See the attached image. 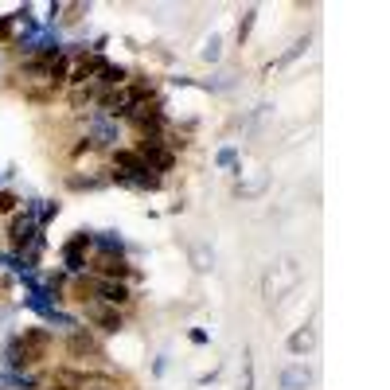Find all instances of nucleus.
I'll list each match as a JSON object with an SVG mask.
<instances>
[{"mask_svg":"<svg viewBox=\"0 0 390 390\" xmlns=\"http://www.w3.org/2000/svg\"><path fill=\"white\" fill-rule=\"evenodd\" d=\"M90 250L94 254H125V238L106 230V235H90Z\"/></svg>","mask_w":390,"mask_h":390,"instance_id":"obj_12","label":"nucleus"},{"mask_svg":"<svg viewBox=\"0 0 390 390\" xmlns=\"http://www.w3.org/2000/svg\"><path fill=\"white\" fill-rule=\"evenodd\" d=\"M86 270H94V277H106V281H129L133 277V265L125 262V254H94L86 262Z\"/></svg>","mask_w":390,"mask_h":390,"instance_id":"obj_4","label":"nucleus"},{"mask_svg":"<svg viewBox=\"0 0 390 390\" xmlns=\"http://www.w3.org/2000/svg\"><path fill=\"white\" fill-rule=\"evenodd\" d=\"M66 184H71V188H78V192H82V188H102L106 180H102V176H71Z\"/></svg>","mask_w":390,"mask_h":390,"instance_id":"obj_19","label":"nucleus"},{"mask_svg":"<svg viewBox=\"0 0 390 390\" xmlns=\"http://www.w3.org/2000/svg\"><path fill=\"white\" fill-rule=\"evenodd\" d=\"M86 320H90V324H94L98 332H106V336H118V332L125 328V317H121V309H110V304H98V301L86 304Z\"/></svg>","mask_w":390,"mask_h":390,"instance_id":"obj_7","label":"nucleus"},{"mask_svg":"<svg viewBox=\"0 0 390 390\" xmlns=\"http://www.w3.org/2000/svg\"><path fill=\"white\" fill-rule=\"evenodd\" d=\"M301 51H304V39H301V43H293V47H289V51L281 55L277 63H270V71H273V66H285V63H293V59H297V55H301Z\"/></svg>","mask_w":390,"mask_h":390,"instance_id":"obj_20","label":"nucleus"},{"mask_svg":"<svg viewBox=\"0 0 390 390\" xmlns=\"http://www.w3.org/2000/svg\"><path fill=\"white\" fill-rule=\"evenodd\" d=\"M254 24H258V8H246V12H242V24H238V43H246V39H250Z\"/></svg>","mask_w":390,"mask_h":390,"instance_id":"obj_16","label":"nucleus"},{"mask_svg":"<svg viewBox=\"0 0 390 390\" xmlns=\"http://www.w3.org/2000/svg\"><path fill=\"white\" fill-rule=\"evenodd\" d=\"M102 71H106V55L102 51H90V55H82L78 63H71V78H66V82H71L74 90L90 86V82H94Z\"/></svg>","mask_w":390,"mask_h":390,"instance_id":"obj_8","label":"nucleus"},{"mask_svg":"<svg viewBox=\"0 0 390 390\" xmlns=\"http://www.w3.org/2000/svg\"><path fill=\"white\" fill-rule=\"evenodd\" d=\"M86 137L94 140V145H106V148H113V145H118V121H113V118H106V113H98V110H94V118H86Z\"/></svg>","mask_w":390,"mask_h":390,"instance_id":"obj_9","label":"nucleus"},{"mask_svg":"<svg viewBox=\"0 0 390 390\" xmlns=\"http://www.w3.org/2000/svg\"><path fill=\"white\" fill-rule=\"evenodd\" d=\"M94 383V375L90 371H74V367H59L51 375V390H86Z\"/></svg>","mask_w":390,"mask_h":390,"instance_id":"obj_10","label":"nucleus"},{"mask_svg":"<svg viewBox=\"0 0 390 390\" xmlns=\"http://www.w3.org/2000/svg\"><path fill=\"white\" fill-rule=\"evenodd\" d=\"M312 344H317V336H312V328H297L293 336H289V351H293V355H304V351H312Z\"/></svg>","mask_w":390,"mask_h":390,"instance_id":"obj_14","label":"nucleus"},{"mask_svg":"<svg viewBox=\"0 0 390 390\" xmlns=\"http://www.w3.org/2000/svg\"><path fill=\"white\" fill-rule=\"evenodd\" d=\"M39 222H36V211L31 207H24V211L12 215V222H8V246H12V254H24L28 246L39 242Z\"/></svg>","mask_w":390,"mask_h":390,"instance_id":"obj_3","label":"nucleus"},{"mask_svg":"<svg viewBox=\"0 0 390 390\" xmlns=\"http://www.w3.org/2000/svg\"><path fill=\"white\" fill-rule=\"evenodd\" d=\"M199 55H203L207 63H219V55H222V39H219V36H211V39L203 43V51H199Z\"/></svg>","mask_w":390,"mask_h":390,"instance_id":"obj_18","label":"nucleus"},{"mask_svg":"<svg viewBox=\"0 0 390 390\" xmlns=\"http://www.w3.org/2000/svg\"><path fill=\"white\" fill-rule=\"evenodd\" d=\"M66 355H71V359H106L102 347H98V339L90 336L82 324L66 332Z\"/></svg>","mask_w":390,"mask_h":390,"instance_id":"obj_6","label":"nucleus"},{"mask_svg":"<svg viewBox=\"0 0 390 390\" xmlns=\"http://www.w3.org/2000/svg\"><path fill=\"white\" fill-rule=\"evenodd\" d=\"M74 293H78V301H98V304H110V309H125V304H133V289L125 285V281L86 277V273L74 277Z\"/></svg>","mask_w":390,"mask_h":390,"instance_id":"obj_2","label":"nucleus"},{"mask_svg":"<svg viewBox=\"0 0 390 390\" xmlns=\"http://www.w3.org/2000/svg\"><path fill=\"white\" fill-rule=\"evenodd\" d=\"M188 258H192L195 273H211L215 270V254H211V246H203V242H195L192 250H188Z\"/></svg>","mask_w":390,"mask_h":390,"instance_id":"obj_13","label":"nucleus"},{"mask_svg":"<svg viewBox=\"0 0 390 390\" xmlns=\"http://www.w3.org/2000/svg\"><path fill=\"white\" fill-rule=\"evenodd\" d=\"M4 386H12V390H36V379H31L28 371H4Z\"/></svg>","mask_w":390,"mask_h":390,"instance_id":"obj_15","label":"nucleus"},{"mask_svg":"<svg viewBox=\"0 0 390 390\" xmlns=\"http://www.w3.org/2000/svg\"><path fill=\"white\" fill-rule=\"evenodd\" d=\"M86 254H90V230H78V235L63 246V273L78 277V273L86 270Z\"/></svg>","mask_w":390,"mask_h":390,"instance_id":"obj_5","label":"nucleus"},{"mask_svg":"<svg viewBox=\"0 0 390 390\" xmlns=\"http://www.w3.org/2000/svg\"><path fill=\"white\" fill-rule=\"evenodd\" d=\"M86 390H110V386H106V383H90Z\"/></svg>","mask_w":390,"mask_h":390,"instance_id":"obj_22","label":"nucleus"},{"mask_svg":"<svg viewBox=\"0 0 390 390\" xmlns=\"http://www.w3.org/2000/svg\"><path fill=\"white\" fill-rule=\"evenodd\" d=\"M219 164H222V168H230V164H235V148H222V153H219Z\"/></svg>","mask_w":390,"mask_h":390,"instance_id":"obj_21","label":"nucleus"},{"mask_svg":"<svg viewBox=\"0 0 390 390\" xmlns=\"http://www.w3.org/2000/svg\"><path fill=\"white\" fill-rule=\"evenodd\" d=\"M277 386H281V390H309V386H312V371L304 367V363H289V367L281 371Z\"/></svg>","mask_w":390,"mask_h":390,"instance_id":"obj_11","label":"nucleus"},{"mask_svg":"<svg viewBox=\"0 0 390 390\" xmlns=\"http://www.w3.org/2000/svg\"><path fill=\"white\" fill-rule=\"evenodd\" d=\"M51 355V332L47 328H24L20 336L8 339L4 347V367L8 371H28Z\"/></svg>","mask_w":390,"mask_h":390,"instance_id":"obj_1","label":"nucleus"},{"mask_svg":"<svg viewBox=\"0 0 390 390\" xmlns=\"http://www.w3.org/2000/svg\"><path fill=\"white\" fill-rule=\"evenodd\" d=\"M16 211H20V195L0 188V215H16Z\"/></svg>","mask_w":390,"mask_h":390,"instance_id":"obj_17","label":"nucleus"}]
</instances>
